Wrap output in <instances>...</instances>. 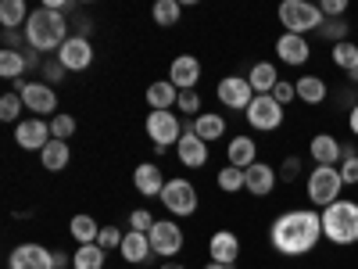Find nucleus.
Segmentation results:
<instances>
[{
	"mask_svg": "<svg viewBox=\"0 0 358 269\" xmlns=\"http://www.w3.org/2000/svg\"><path fill=\"white\" fill-rule=\"evenodd\" d=\"M176 155H179V162H183L187 169H201L208 162V144L194 133V118L183 126V137H179V144H176Z\"/></svg>",
	"mask_w": 358,
	"mask_h": 269,
	"instance_id": "4468645a",
	"label": "nucleus"
},
{
	"mask_svg": "<svg viewBox=\"0 0 358 269\" xmlns=\"http://www.w3.org/2000/svg\"><path fill=\"white\" fill-rule=\"evenodd\" d=\"M248 83H251L255 94H273V86L280 83V72H276V65H273V62H258V65H251Z\"/></svg>",
	"mask_w": 358,
	"mask_h": 269,
	"instance_id": "bb28decb",
	"label": "nucleus"
},
{
	"mask_svg": "<svg viewBox=\"0 0 358 269\" xmlns=\"http://www.w3.org/2000/svg\"><path fill=\"white\" fill-rule=\"evenodd\" d=\"M29 11L25 8V0H4V4H0V25L4 29H18L22 22H29Z\"/></svg>",
	"mask_w": 358,
	"mask_h": 269,
	"instance_id": "473e14b6",
	"label": "nucleus"
},
{
	"mask_svg": "<svg viewBox=\"0 0 358 269\" xmlns=\"http://www.w3.org/2000/svg\"><path fill=\"white\" fill-rule=\"evenodd\" d=\"M208 255H212V262L233 265L236 258H241V237H236L233 230H215L212 241H208Z\"/></svg>",
	"mask_w": 358,
	"mask_h": 269,
	"instance_id": "a211bd4d",
	"label": "nucleus"
},
{
	"mask_svg": "<svg viewBox=\"0 0 358 269\" xmlns=\"http://www.w3.org/2000/svg\"><path fill=\"white\" fill-rule=\"evenodd\" d=\"M244 176H248V191L255 198H268L276 191V169L268 162H255L251 169H244Z\"/></svg>",
	"mask_w": 358,
	"mask_h": 269,
	"instance_id": "412c9836",
	"label": "nucleus"
},
{
	"mask_svg": "<svg viewBox=\"0 0 358 269\" xmlns=\"http://www.w3.org/2000/svg\"><path fill=\"white\" fill-rule=\"evenodd\" d=\"M194 133L204 140V144H215L226 137V118L222 115H197L194 118Z\"/></svg>",
	"mask_w": 358,
	"mask_h": 269,
	"instance_id": "cd10ccee",
	"label": "nucleus"
},
{
	"mask_svg": "<svg viewBox=\"0 0 358 269\" xmlns=\"http://www.w3.org/2000/svg\"><path fill=\"white\" fill-rule=\"evenodd\" d=\"M57 62H62L69 72H86L94 65V47H90L86 36H69L65 47L57 50Z\"/></svg>",
	"mask_w": 358,
	"mask_h": 269,
	"instance_id": "ddd939ff",
	"label": "nucleus"
},
{
	"mask_svg": "<svg viewBox=\"0 0 358 269\" xmlns=\"http://www.w3.org/2000/svg\"><path fill=\"white\" fill-rule=\"evenodd\" d=\"M155 216L147 212V208H133V216H129V230H136V233H151L155 230Z\"/></svg>",
	"mask_w": 358,
	"mask_h": 269,
	"instance_id": "a19ab883",
	"label": "nucleus"
},
{
	"mask_svg": "<svg viewBox=\"0 0 358 269\" xmlns=\"http://www.w3.org/2000/svg\"><path fill=\"white\" fill-rule=\"evenodd\" d=\"M297 172H301V158H297V155L283 158V165H280V176L287 179V184H290V179H297Z\"/></svg>",
	"mask_w": 358,
	"mask_h": 269,
	"instance_id": "49530a36",
	"label": "nucleus"
},
{
	"mask_svg": "<svg viewBox=\"0 0 358 269\" xmlns=\"http://www.w3.org/2000/svg\"><path fill=\"white\" fill-rule=\"evenodd\" d=\"M348 33H351V22L348 18H326L322 25H319V36L330 43V47H337V43H344L348 40Z\"/></svg>",
	"mask_w": 358,
	"mask_h": 269,
	"instance_id": "72a5a7b5",
	"label": "nucleus"
},
{
	"mask_svg": "<svg viewBox=\"0 0 358 269\" xmlns=\"http://www.w3.org/2000/svg\"><path fill=\"white\" fill-rule=\"evenodd\" d=\"M33 65L29 62V54H22V50H0V76L4 79H22V72Z\"/></svg>",
	"mask_w": 358,
	"mask_h": 269,
	"instance_id": "c85d7f7f",
	"label": "nucleus"
},
{
	"mask_svg": "<svg viewBox=\"0 0 358 269\" xmlns=\"http://www.w3.org/2000/svg\"><path fill=\"white\" fill-rule=\"evenodd\" d=\"M294 86H297V101H305V104H322L330 97V86H326L322 76H301Z\"/></svg>",
	"mask_w": 358,
	"mask_h": 269,
	"instance_id": "393cba45",
	"label": "nucleus"
},
{
	"mask_svg": "<svg viewBox=\"0 0 358 269\" xmlns=\"http://www.w3.org/2000/svg\"><path fill=\"white\" fill-rule=\"evenodd\" d=\"M308 155L315 165H341V155H344V144L334 137V133H315L308 140Z\"/></svg>",
	"mask_w": 358,
	"mask_h": 269,
	"instance_id": "f3484780",
	"label": "nucleus"
},
{
	"mask_svg": "<svg viewBox=\"0 0 358 269\" xmlns=\"http://www.w3.org/2000/svg\"><path fill=\"white\" fill-rule=\"evenodd\" d=\"M147 241H151V251L158 258H172V255L183 251V230L169 219H162V223H155L151 233H147Z\"/></svg>",
	"mask_w": 358,
	"mask_h": 269,
	"instance_id": "9b49d317",
	"label": "nucleus"
},
{
	"mask_svg": "<svg viewBox=\"0 0 358 269\" xmlns=\"http://www.w3.org/2000/svg\"><path fill=\"white\" fill-rule=\"evenodd\" d=\"M294 97H297V86H294V83L280 79V83L273 86V101H276V104H283V108H287V104H290Z\"/></svg>",
	"mask_w": 358,
	"mask_h": 269,
	"instance_id": "37998d69",
	"label": "nucleus"
},
{
	"mask_svg": "<svg viewBox=\"0 0 358 269\" xmlns=\"http://www.w3.org/2000/svg\"><path fill=\"white\" fill-rule=\"evenodd\" d=\"M69 40V22L62 11L54 8H40L29 15L25 22V43L33 50H62Z\"/></svg>",
	"mask_w": 358,
	"mask_h": 269,
	"instance_id": "f03ea898",
	"label": "nucleus"
},
{
	"mask_svg": "<svg viewBox=\"0 0 358 269\" xmlns=\"http://www.w3.org/2000/svg\"><path fill=\"white\" fill-rule=\"evenodd\" d=\"M4 43H8V50H18V33L15 29H4Z\"/></svg>",
	"mask_w": 358,
	"mask_h": 269,
	"instance_id": "09e8293b",
	"label": "nucleus"
},
{
	"mask_svg": "<svg viewBox=\"0 0 358 269\" xmlns=\"http://www.w3.org/2000/svg\"><path fill=\"white\" fill-rule=\"evenodd\" d=\"M118 255H122L129 265H140V262L151 258L155 251H151V241H147V233L129 230V233H126V241H122V248H118Z\"/></svg>",
	"mask_w": 358,
	"mask_h": 269,
	"instance_id": "b1692460",
	"label": "nucleus"
},
{
	"mask_svg": "<svg viewBox=\"0 0 358 269\" xmlns=\"http://www.w3.org/2000/svg\"><path fill=\"white\" fill-rule=\"evenodd\" d=\"M204 269H229V265H222V262H208Z\"/></svg>",
	"mask_w": 358,
	"mask_h": 269,
	"instance_id": "3c124183",
	"label": "nucleus"
},
{
	"mask_svg": "<svg viewBox=\"0 0 358 269\" xmlns=\"http://www.w3.org/2000/svg\"><path fill=\"white\" fill-rule=\"evenodd\" d=\"M162 205L169 208L172 216H194L197 212V187L190 179H169L165 191H162Z\"/></svg>",
	"mask_w": 358,
	"mask_h": 269,
	"instance_id": "6e6552de",
	"label": "nucleus"
},
{
	"mask_svg": "<svg viewBox=\"0 0 358 269\" xmlns=\"http://www.w3.org/2000/svg\"><path fill=\"white\" fill-rule=\"evenodd\" d=\"M341 191H344V179L337 165H315L308 172V201L315 208H330L334 201H341Z\"/></svg>",
	"mask_w": 358,
	"mask_h": 269,
	"instance_id": "39448f33",
	"label": "nucleus"
},
{
	"mask_svg": "<svg viewBox=\"0 0 358 269\" xmlns=\"http://www.w3.org/2000/svg\"><path fill=\"white\" fill-rule=\"evenodd\" d=\"M330 62H334V69H341V72L348 76L351 69H358V43L344 40V43L330 47Z\"/></svg>",
	"mask_w": 358,
	"mask_h": 269,
	"instance_id": "2f4dec72",
	"label": "nucleus"
},
{
	"mask_svg": "<svg viewBox=\"0 0 358 269\" xmlns=\"http://www.w3.org/2000/svg\"><path fill=\"white\" fill-rule=\"evenodd\" d=\"M322 237L337 248L358 244V201H334L330 208H322Z\"/></svg>",
	"mask_w": 358,
	"mask_h": 269,
	"instance_id": "7ed1b4c3",
	"label": "nucleus"
},
{
	"mask_svg": "<svg viewBox=\"0 0 358 269\" xmlns=\"http://www.w3.org/2000/svg\"><path fill=\"white\" fill-rule=\"evenodd\" d=\"M169 83L179 90V94H183V90H194L201 83V62L194 54H179L172 62V69H169Z\"/></svg>",
	"mask_w": 358,
	"mask_h": 269,
	"instance_id": "dca6fc26",
	"label": "nucleus"
},
{
	"mask_svg": "<svg viewBox=\"0 0 358 269\" xmlns=\"http://www.w3.org/2000/svg\"><path fill=\"white\" fill-rule=\"evenodd\" d=\"M276 57L283 65H305L308 57H312V43L305 40V36H294V33H283L280 40H276Z\"/></svg>",
	"mask_w": 358,
	"mask_h": 269,
	"instance_id": "6ab92c4d",
	"label": "nucleus"
},
{
	"mask_svg": "<svg viewBox=\"0 0 358 269\" xmlns=\"http://www.w3.org/2000/svg\"><path fill=\"white\" fill-rule=\"evenodd\" d=\"M50 126L43 123V118H22V123L15 126V144L22 147V151H43V147L50 144Z\"/></svg>",
	"mask_w": 358,
	"mask_h": 269,
	"instance_id": "f8f14e48",
	"label": "nucleus"
},
{
	"mask_svg": "<svg viewBox=\"0 0 358 269\" xmlns=\"http://www.w3.org/2000/svg\"><path fill=\"white\" fill-rule=\"evenodd\" d=\"M348 130L358 137V101H355V104H351V111H348Z\"/></svg>",
	"mask_w": 358,
	"mask_h": 269,
	"instance_id": "de8ad7c7",
	"label": "nucleus"
},
{
	"mask_svg": "<svg viewBox=\"0 0 358 269\" xmlns=\"http://www.w3.org/2000/svg\"><path fill=\"white\" fill-rule=\"evenodd\" d=\"M151 15H155V22H158L162 29H169V25H176V22H179L183 8H179V0H158Z\"/></svg>",
	"mask_w": 358,
	"mask_h": 269,
	"instance_id": "e433bc0d",
	"label": "nucleus"
},
{
	"mask_svg": "<svg viewBox=\"0 0 358 269\" xmlns=\"http://www.w3.org/2000/svg\"><path fill=\"white\" fill-rule=\"evenodd\" d=\"M147 104H151V111H172L179 104V90L169 79H158L147 86Z\"/></svg>",
	"mask_w": 358,
	"mask_h": 269,
	"instance_id": "5701e85b",
	"label": "nucleus"
},
{
	"mask_svg": "<svg viewBox=\"0 0 358 269\" xmlns=\"http://www.w3.org/2000/svg\"><path fill=\"white\" fill-rule=\"evenodd\" d=\"M276 15H280V25L294 36H305V33H312V29L319 33V25L326 22L319 4H308V0H283Z\"/></svg>",
	"mask_w": 358,
	"mask_h": 269,
	"instance_id": "20e7f679",
	"label": "nucleus"
},
{
	"mask_svg": "<svg viewBox=\"0 0 358 269\" xmlns=\"http://www.w3.org/2000/svg\"><path fill=\"white\" fill-rule=\"evenodd\" d=\"M176 108L183 111V115H194V118H197V111H201V94H197V90H183Z\"/></svg>",
	"mask_w": 358,
	"mask_h": 269,
	"instance_id": "79ce46f5",
	"label": "nucleus"
},
{
	"mask_svg": "<svg viewBox=\"0 0 358 269\" xmlns=\"http://www.w3.org/2000/svg\"><path fill=\"white\" fill-rule=\"evenodd\" d=\"M162 269H187V265H179V262H165Z\"/></svg>",
	"mask_w": 358,
	"mask_h": 269,
	"instance_id": "603ef678",
	"label": "nucleus"
},
{
	"mask_svg": "<svg viewBox=\"0 0 358 269\" xmlns=\"http://www.w3.org/2000/svg\"><path fill=\"white\" fill-rule=\"evenodd\" d=\"M8 269H54V251H47L43 244H18L8 258Z\"/></svg>",
	"mask_w": 358,
	"mask_h": 269,
	"instance_id": "2eb2a0df",
	"label": "nucleus"
},
{
	"mask_svg": "<svg viewBox=\"0 0 358 269\" xmlns=\"http://www.w3.org/2000/svg\"><path fill=\"white\" fill-rule=\"evenodd\" d=\"M258 162V144L251 137H233L226 144V165H236V169H251Z\"/></svg>",
	"mask_w": 358,
	"mask_h": 269,
	"instance_id": "4be33fe9",
	"label": "nucleus"
},
{
	"mask_svg": "<svg viewBox=\"0 0 358 269\" xmlns=\"http://www.w3.org/2000/svg\"><path fill=\"white\" fill-rule=\"evenodd\" d=\"M69 233L76 237V244H97V233H101V226L94 223V216H72V223H69Z\"/></svg>",
	"mask_w": 358,
	"mask_h": 269,
	"instance_id": "c756f323",
	"label": "nucleus"
},
{
	"mask_svg": "<svg viewBox=\"0 0 358 269\" xmlns=\"http://www.w3.org/2000/svg\"><path fill=\"white\" fill-rule=\"evenodd\" d=\"M104 258H108L104 248H97V244H79L76 255H72V269H104Z\"/></svg>",
	"mask_w": 358,
	"mask_h": 269,
	"instance_id": "7c9ffc66",
	"label": "nucleus"
},
{
	"mask_svg": "<svg viewBox=\"0 0 358 269\" xmlns=\"http://www.w3.org/2000/svg\"><path fill=\"white\" fill-rule=\"evenodd\" d=\"M69 265V255L65 251H54V269H65Z\"/></svg>",
	"mask_w": 358,
	"mask_h": 269,
	"instance_id": "8fccbe9b",
	"label": "nucleus"
},
{
	"mask_svg": "<svg viewBox=\"0 0 358 269\" xmlns=\"http://www.w3.org/2000/svg\"><path fill=\"white\" fill-rule=\"evenodd\" d=\"M319 11H322V18H344L348 15V0H322Z\"/></svg>",
	"mask_w": 358,
	"mask_h": 269,
	"instance_id": "c03bdc74",
	"label": "nucleus"
},
{
	"mask_svg": "<svg viewBox=\"0 0 358 269\" xmlns=\"http://www.w3.org/2000/svg\"><path fill=\"white\" fill-rule=\"evenodd\" d=\"M143 130H147V137H151L158 155H165V147H176L179 137H183V123H179V115H172V111H151Z\"/></svg>",
	"mask_w": 358,
	"mask_h": 269,
	"instance_id": "423d86ee",
	"label": "nucleus"
},
{
	"mask_svg": "<svg viewBox=\"0 0 358 269\" xmlns=\"http://www.w3.org/2000/svg\"><path fill=\"white\" fill-rule=\"evenodd\" d=\"M15 94H22V104L33 115H54L57 111V94L50 83H18Z\"/></svg>",
	"mask_w": 358,
	"mask_h": 269,
	"instance_id": "9d476101",
	"label": "nucleus"
},
{
	"mask_svg": "<svg viewBox=\"0 0 358 269\" xmlns=\"http://www.w3.org/2000/svg\"><path fill=\"white\" fill-rule=\"evenodd\" d=\"M76 133V118L72 115H54L50 118V137L54 140H69Z\"/></svg>",
	"mask_w": 358,
	"mask_h": 269,
	"instance_id": "58836bf2",
	"label": "nucleus"
},
{
	"mask_svg": "<svg viewBox=\"0 0 358 269\" xmlns=\"http://www.w3.org/2000/svg\"><path fill=\"white\" fill-rule=\"evenodd\" d=\"M65 72H69V69H65L62 62H57V57H50V62H43V76L50 79V86H54V83H62V76H65Z\"/></svg>",
	"mask_w": 358,
	"mask_h": 269,
	"instance_id": "a18cd8bd",
	"label": "nucleus"
},
{
	"mask_svg": "<svg viewBox=\"0 0 358 269\" xmlns=\"http://www.w3.org/2000/svg\"><path fill=\"white\" fill-rule=\"evenodd\" d=\"M22 108H25L22 104V94H4V97H0V118H4V123H15L18 126L22 123V118H18Z\"/></svg>",
	"mask_w": 358,
	"mask_h": 269,
	"instance_id": "4c0bfd02",
	"label": "nucleus"
},
{
	"mask_svg": "<svg viewBox=\"0 0 358 269\" xmlns=\"http://www.w3.org/2000/svg\"><path fill=\"white\" fill-rule=\"evenodd\" d=\"M341 179H344V187H355L358 184V147L355 144H344V155H341Z\"/></svg>",
	"mask_w": 358,
	"mask_h": 269,
	"instance_id": "c9c22d12",
	"label": "nucleus"
},
{
	"mask_svg": "<svg viewBox=\"0 0 358 269\" xmlns=\"http://www.w3.org/2000/svg\"><path fill=\"white\" fill-rule=\"evenodd\" d=\"M165 172L155 165V162H143V165H136V172H133V187L143 194V198H162V191H165Z\"/></svg>",
	"mask_w": 358,
	"mask_h": 269,
	"instance_id": "aec40b11",
	"label": "nucleus"
},
{
	"mask_svg": "<svg viewBox=\"0 0 358 269\" xmlns=\"http://www.w3.org/2000/svg\"><path fill=\"white\" fill-rule=\"evenodd\" d=\"M219 101L226 104V108H233V111H248L251 108V101L258 97L255 90H251V83H248V76H226V79H219Z\"/></svg>",
	"mask_w": 358,
	"mask_h": 269,
	"instance_id": "1a4fd4ad",
	"label": "nucleus"
},
{
	"mask_svg": "<svg viewBox=\"0 0 358 269\" xmlns=\"http://www.w3.org/2000/svg\"><path fill=\"white\" fill-rule=\"evenodd\" d=\"M244 118L251 123V130H258V133H273V130L283 126V104H276L273 94H258V97L251 101V108L244 111Z\"/></svg>",
	"mask_w": 358,
	"mask_h": 269,
	"instance_id": "0eeeda50",
	"label": "nucleus"
},
{
	"mask_svg": "<svg viewBox=\"0 0 358 269\" xmlns=\"http://www.w3.org/2000/svg\"><path fill=\"white\" fill-rule=\"evenodd\" d=\"M268 241L287 258H301L322 241V216L312 208H287L268 226Z\"/></svg>",
	"mask_w": 358,
	"mask_h": 269,
	"instance_id": "f257e3e1",
	"label": "nucleus"
},
{
	"mask_svg": "<svg viewBox=\"0 0 358 269\" xmlns=\"http://www.w3.org/2000/svg\"><path fill=\"white\" fill-rule=\"evenodd\" d=\"M122 241H126V233L118 226H101V233H97V248H104V251L122 248Z\"/></svg>",
	"mask_w": 358,
	"mask_h": 269,
	"instance_id": "ea45409f",
	"label": "nucleus"
},
{
	"mask_svg": "<svg viewBox=\"0 0 358 269\" xmlns=\"http://www.w3.org/2000/svg\"><path fill=\"white\" fill-rule=\"evenodd\" d=\"M215 184H219V191H226V194H236V191H248V176H244V169L226 165V169H219Z\"/></svg>",
	"mask_w": 358,
	"mask_h": 269,
	"instance_id": "f704fd0d",
	"label": "nucleus"
},
{
	"mask_svg": "<svg viewBox=\"0 0 358 269\" xmlns=\"http://www.w3.org/2000/svg\"><path fill=\"white\" fill-rule=\"evenodd\" d=\"M40 162L47 172H62L69 162H72V151H69V140H50L43 151H40Z\"/></svg>",
	"mask_w": 358,
	"mask_h": 269,
	"instance_id": "a878e982",
	"label": "nucleus"
}]
</instances>
